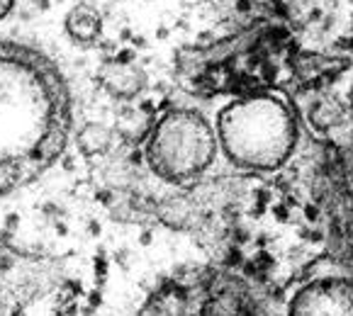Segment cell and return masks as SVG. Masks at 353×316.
Instances as JSON below:
<instances>
[{"mask_svg":"<svg viewBox=\"0 0 353 316\" xmlns=\"http://www.w3.org/2000/svg\"><path fill=\"white\" fill-rule=\"evenodd\" d=\"M66 27L78 42H93L98 37V32H100V22H98V17L93 12H88L86 7H81V10H73L68 15Z\"/></svg>","mask_w":353,"mask_h":316,"instance_id":"obj_2","label":"cell"},{"mask_svg":"<svg viewBox=\"0 0 353 316\" xmlns=\"http://www.w3.org/2000/svg\"><path fill=\"white\" fill-rule=\"evenodd\" d=\"M275 214H278V219H285V217H288L285 207H275Z\"/></svg>","mask_w":353,"mask_h":316,"instance_id":"obj_7","label":"cell"},{"mask_svg":"<svg viewBox=\"0 0 353 316\" xmlns=\"http://www.w3.org/2000/svg\"><path fill=\"white\" fill-rule=\"evenodd\" d=\"M78 141H81V148L86 153H95V151H102L105 146L110 144V132L102 124H88L78 134Z\"/></svg>","mask_w":353,"mask_h":316,"instance_id":"obj_3","label":"cell"},{"mask_svg":"<svg viewBox=\"0 0 353 316\" xmlns=\"http://www.w3.org/2000/svg\"><path fill=\"white\" fill-rule=\"evenodd\" d=\"M304 214H307V219H309V222H317V217H319V209H317L314 204H307Z\"/></svg>","mask_w":353,"mask_h":316,"instance_id":"obj_4","label":"cell"},{"mask_svg":"<svg viewBox=\"0 0 353 316\" xmlns=\"http://www.w3.org/2000/svg\"><path fill=\"white\" fill-rule=\"evenodd\" d=\"M239 10H241V12H246V10H249V2H246V0H241V2H239Z\"/></svg>","mask_w":353,"mask_h":316,"instance_id":"obj_8","label":"cell"},{"mask_svg":"<svg viewBox=\"0 0 353 316\" xmlns=\"http://www.w3.org/2000/svg\"><path fill=\"white\" fill-rule=\"evenodd\" d=\"M270 37H273V39H285V37H288V32H285L283 27H278L275 32H270Z\"/></svg>","mask_w":353,"mask_h":316,"instance_id":"obj_6","label":"cell"},{"mask_svg":"<svg viewBox=\"0 0 353 316\" xmlns=\"http://www.w3.org/2000/svg\"><path fill=\"white\" fill-rule=\"evenodd\" d=\"M12 2H15V0H0V17H5V15L10 12Z\"/></svg>","mask_w":353,"mask_h":316,"instance_id":"obj_5","label":"cell"},{"mask_svg":"<svg viewBox=\"0 0 353 316\" xmlns=\"http://www.w3.org/2000/svg\"><path fill=\"white\" fill-rule=\"evenodd\" d=\"M341 44H346V46H349V49L353 51V39H349V42H341Z\"/></svg>","mask_w":353,"mask_h":316,"instance_id":"obj_9","label":"cell"},{"mask_svg":"<svg viewBox=\"0 0 353 316\" xmlns=\"http://www.w3.org/2000/svg\"><path fill=\"white\" fill-rule=\"evenodd\" d=\"M100 83L107 88L110 92L115 95H122V97H129L134 95L142 83H144V76L132 68V66H119V63H110L100 71Z\"/></svg>","mask_w":353,"mask_h":316,"instance_id":"obj_1","label":"cell"}]
</instances>
